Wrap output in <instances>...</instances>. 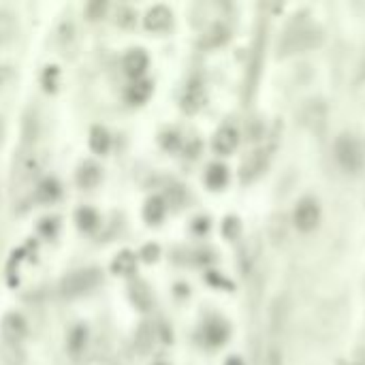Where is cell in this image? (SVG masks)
<instances>
[{"label": "cell", "mask_w": 365, "mask_h": 365, "mask_svg": "<svg viewBox=\"0 0 365 365\" xmlns=\"http://www.w3.org/2000/svg\"><path fill=\"white\" fill-rule=\"evenodd\" d=\"M141 259H143V261H148V263L156 261V259H158V246H154V244L145 246V248L141 250Z\"/></svg>", "instance_id": "836d02e7"}, {"label": "cell", "mask_w": 365, "mask_h": 365, "mask_svg": "<svg viewBox=\"0 0 365 365\" xmlns=\"http://www.w3.org/2000/svg\"><path fill=\"white\" fill-rule=\"evenodd\" d=\"M38 203H51L60 197V184H58L54 178H45L36 184L34 195H32Z\"/></svg>", "instance_id": "2e32d148"}, {"label": "cell", "mask_w": 365, "mask_h": 365, "mask_svg": "<svg viewBox=\"0 0 365 365\" xmlns=\"http://www.w3.org/2000/svg\"><path fill=\"white\" fill-rule=\"evenodd\" d=\"M211 145H214L216 154H222V156H226V154H231V152L237 148V130L233 126H222L214 134V141H211Z\"/></svg>", "instance_id": "4fadbf2b"}, {"label": "cell", "mask_w": 365, "mask_h": 365, "mask_svg": "<svg viewBox=\"0 0 365 365\" xmlns=\"http://www.w3.org/2000/svg\"><path fill=\"white\" fill-rule=\"evenodd\" d=\"M43 86H45L47 92L56 90V86H58V69L56 67H47L45 69V73H43Z\"/></svg>", "instance_id": "1f68e13d"}, {"label": "cell", "mask_w": 365, "mask_h": 365, "mask_svg": "<svg viewBox=\"0 0 365 365\" xmlns=\"http://www.w3.org/2000/svg\"><path fill=\"white\" fill-rule=\"evenodd\" d=\"M363 73H365V64H363Z\"/></svg>", "instance_id": "ab89813d"}, {"label": "cell", "mask_w": 365, "mask_h": 365, "mask_svg": "<svg viewBox=\"0 0 365 365\" xmlns=\"http://www.w3.org/2000/svg\"><path fill=\"white\" fill-rule=\"evenodd\" d=\"M154 340H156V333H154L150 322H141L137 333H134V346H137V351L143 353V355L150 353V349L154 346Z\"/></svg>", "instance_id": "603a6c76"}, {"label": "cell", "mask_w": 365, "mask_h": 365, "mask_svg": "<svg viewBox=\"0 0 365 365\" xmlns=\"http://www.w3.org/2000/svg\"><path fill=\"white\" fill-rule=\"evenodd\" d=\"M13 77H15L13 67H9V64H0V90L7 88V86L13 82Z\"/></svg>", "instance_id": "d6a6232c"}, {"label": "cell", "mask_w": 365, "mask_h": 365, "mask_svg": "<svg viewBox=\"0 0 365 365\" xmlns=\"http://www.w3.org/2000/svg\"><path fill=\"white\" fill-rule=\"evenodd\" d=\"M163 143H165L167 150H173V148L178 145V134H176V132H167L165 139H163Z\"/></svg>", "instance_id": "d590c367"}, {"label": "cell", "mask_w": 365, "mask_h": 365, "mask_svg": "<svg viewBox=\"0 0 365 365\" xmlns=\"http://www.w3.org/2000/svg\"><path fill=\"white\" fill-rule=\"evenodd\" d=\"M286 314H288L286 297H278L272 303V310H269V349H267L269 365H282V333L286 325Z\"/></svg>", "instance_id": "7a4b0ae2"}, {"label": "cell", "mask_w": 365, "mask_h": 365, "mask_svg": "<svg viewBox=\"0 0 365 365\" xmlns=\"http://www.w3.org/2000/svg\"><path fill=\"white\" fill-rule=\"evenodd\" d=\"M148 64H150V58L143 49H130L122 60L124 73L128 77H132V80H139V77L148 71Z\"/></svg>", "instance_id": "30bf717a"}, {"label": "cell", "mask_w": 365, "mask_h": 365, "mask_svg": "<svg viewBox=\"0 0 365 365\" xmlns=\"http://www.w3.org/2000/svg\"><path fill=\"white\" fill-rule=\"evenodd\" d=\"M143 218L148 220V224H158L165 218V201L161 197L148 199L143 207Z\"/></svg>", "instance_id": "44dd1931"}, {"label": "cell", "mask_w": 365, "mask_h": 365, "mask_svg": "<svg viewBox=\"0 0 365 365\" xmlns=\"http://www.w3.org/2000/svg\"><path fill=\"white\" fill-rule=\"evenodd\" d=\"M15 36H17V15L7 7H0V47L9 45Z\"/></svg>", "instance_id": "7c38bea8"}, {"label": "cell", "mask_w": 365, "mask_h": 365, "mask_svg": "<svg viewBox=\"0 0 365 365\" xmlns=\"http://www.w3.org/2000/svg\"><path fill=\"white\" fill-rule=\"evenodd\" d=\"M171 24H173V13L165 5H156V7L148 9V13L143 17V26L150 32H165V30H169Z\"/></svg>", "instance_id": "9c48e42d"}, {"label": "cell", "mask_w": 365, "mask_h": 365, "mask_svg": "<svg viewBox=\"0 0 365 365\" xmlns=\"http://www.w3.org/2000/svg\"><path fill=\"white\" fill-rule=\"evenodd\" d=\"M105 13H107V3H103V0H92V3L86 5V17L90 22H99Z\"/></svg>", "instance_id": "4dcf8cb0"}, {"label": "cell", "mask_w": 365, "mask_h": 365, "mask_svg": "<svg viewBox=\"0 0 365 365\" xmlns=\"http://www.w3.org/2000/svg\"><path fill=\"white\" fill-rule=\"evenodd\" d=\"M237 231H239V222L235 218H228L226 224H224V233L231 235V237H235L237 235Z\"/></svg>", "instance_id": "e575fe53"}, {"label": "cell", "mask_w": 365, "mask_h": 365, "mask_svg": "<svg viewBox=\"0 0 365 365\" xmlns=\"http://www.w3.org/2000/svg\"><path fill=\"white\" fill-rule=\"evenodd\" d=\"M0 355H3V361L7 365H22L26 355L22 351V344H9V342H3L0 344Z\"/></svg>", "instance_id": "cb8c5ba5"}, {"label": "cell", "mask_w": 365, "mask_h": 365, "mask_svg": "<svg viewBox=\"0 0 365 365\" xmlns=\"http://www.w3.org/2000/svg\"><path fill=\"white\" fill-rule=\"evenodd\" d=\"M335 158H338L340 167L346 169L349 173L359 171V167L363 163V154H361L357 139L351 137V134H340L335 141Z\"/></svg>", "instance_id": "5b68a950"}, {"label": "cell", "mask_w": 365, "mask_h": 365, "mask_svg": "<svg viewBox=\"0 0 365 365\" xmlns=\"http://www.w3.org/2000/svg\"><path fill=\"white\" fill-rule=\"evenodd\" d=\"M263 165H265V152L257 150V152H252V154H248V158L244 161V167H242L244 178L257 176V173L263 169Z\"/></svg>", "instance_id": "4316f807"}, {"label": "cell", "mask_w": 365, "mask_h": 365, "mask_svg": "<svg viewBox=\"0 0 365 365\" xmlns=\"http://www.w3.org/2000/svg\"><path fill=\"white\" fill-rule=\"evenodd\" d=\"M38 118L36 113L30 111L24 120V130H22V143H19L13 161V176H11V186H13V199L15 203L24 205L36 188L38 173L43 169L45 156L38 150Z\"/></svg>", "instance_id": "6da1fadb"}, {"label": "cell", "mask_w": 365, "mask_h": 365, "mask_svg": "<svg viewBox=\"0 0 365 365\" xmlns=\"http://www.w3.org/2000/svg\"><path fill=\"white\" fill-rule=\"evenodd\" d=\"M115 24H118L120 28H124V30H128V28H132L134 24H137V13H134V9L122 5L118 11H115Z\"/></svg>", "instance_id": "f1b7e54d"}, {"label": "cell", "mask_w": 365, "mask_h": 365, "mask_svg": "<svg viewBox=\"0 0 365 365\" xmlns=\"http://www.w3.org/2000/svg\"><path fill=\"white\" fill-rule=\"evenodd\" d=\"M75 222H77V226H80L82 231H86V233H92V231L99 228V224H101V216L96 214V211H94L92 207H82V209H77Z\"/></svg>", "instance_id": "ffe728a7"}, {"label": "cell", "mask_w": 365, "mask_h": 365, "mask_svg": "<svg viewBox=\"0 0 365 365\" xmlns=\"http://www.w3.org/2000/svg\"><path fill=\"white\" fill-rule=\"evenodd\" d=\"M101 178H103L101 167L96 165V163H92V161L82 163L80 169H77V176H75L77 184H80L82 188H94V186H99Z\"/></svg>", "instance_id": "5bb4252c"}, {"label": "cell", "mask_w": 365, "mask_h": 365, "mask_svg": "<svg viewBox=\"0 0 365 365\" xmlns=\"http://www.w3.org/2000/svg\"><path fill=\"white\" fill-rule=\"evenodd\" d=\"M228 38V30L222 24H214L205 34H203V45L205 47H218Z\"/></svg>", "instance_id": "484cf974"}, {"label": "cell", "mask_w": 365, "mask_h": 365, "mask_svg": "<svg viewBox=\"0 0 365 365\" xmlns=\"http://www.w3.org/2000/svg\"><path fill=\"white\" fill-rule=\"evenodd\" d=\"M90 365H107V363H103V361H96V363H90Z\"/></svg>", "instance_id": "f35d334b"}, {"label": "cell", "mask_w": 365, "mask_h": 365, "mask_svg": "<svg viewBox=\"0 0 365 365\" xmlns=\"http://www.w3.org/2000/svg\"><path fill=\"white\" fill-rule=\"evenodd\" d=\"M111 145V137H109V132L107 128L103 126H92L90 130V150L96 152V154H105Z\"/></svg>", "instance_id": "7402d4cb"}, {"label": "cell", "mask_w": 365, "mask_h": 365, "mask_svg": "<svg viewBox=\"0 0 365 365\" xmlns=\"http://www.w3.org/2000/svg\"><path fill=\"white\" fill-rule=\"evenodd\" d=\"M320 220V207L314 199H303L295 209V224L303 233H310Z\"/></svg>", "instance_id": "52a82bcc"}, {"label": "cell", "mask_w": 365, "mask_h": 365, "mask_svg": "<svg viewBox=\"0 0 365 365\" xmlns=\"http://www.w3.org/2000/svg\"><path fill=\"white\" fill-rule=\"evenodd\" d=\"M77 43H80V32H77L75 22L73 19H64V22L56 30L58 49H60V54H64V56H73L75 49H77Z\"/></svg>", "instance_id": "ba28073f"}, {"label": "cell", "mask_w": 365, "mask_h": 365, "mask_svg": "<svg viewBox=\"0 0 365 365\" xmlns=\"http://www.w3.org/2000/svg\"><path fill=\"white\" fill-rule=\"evenodd\" d=\"M327 118V107L322 101H307L301 107V122L310 128H320Z\"/></svg>", "instance_id": "8fae6325"}, {"label": "cell", "mask_w": 365, "mask_h": 365, "mask_svg": "<svg viewBox=\"0 0 365 365\" xmlns=\"http://www.w3.org/2000/svg\"><path fill=\"white\" fill-rule=\"evenodd\" d=\"M88 344V327L86 325H75L67 335V349L73 355H82Z\"/></svg>", "instance_id": "e0dca14e"}, {"label": "cell", "mask_w": 365, "mask_h": 365, "mask_svg": "<svg viewBox=\"0 0 365 365\" xmlns=\"http://www.w3.org/2000/svg\"><path fill=\"white\" fill-rule=\"evenodd\" d=\"M226 365H244V361H242L239 357H231V359L226 361Z\"/></svg>", "instance_id": "74e56055"}, {"label": "cell", "mask_w": 365, "mask_h": 365, "mask_svg": "<svg viewBox=\"0 0 365 365\" xmlns=\"http://www.w3.org/2000/svg\"><path fill=\"white\" fill-rule=\"evenodd\" d=\"M226 180H228V173H226V167H222V165H211L205 173V182L209 188L218 190L226 184Z\"/></svg>", "instance_id": "83f0119b"}, {"label": "cell", "mask_w": 365, "mask_h": 365, "mask_svg": "<svg viewBox=\"0 0 365 365\" xmlns=\"http://www.w3.org/2000/svg\"><path fill=\"white\" fill-rule=\"evenodd\" d=\"M322 41V34L318 28L314 26H307L305 22L301 24H293L288 26V30L284 32V36L280 38V54L288 56V54H295V51H305V49H312Z\"/></svg>", "instance_id": "3957f363"}, {"label": "cell", "mask_w": 365, "mask_h": 365, "mask_svg": "<svg viewBox=\"0 0 365 365\" xmlns=\"http://www.w3.org/2000/svg\"><path fill=\"white\" fill-rule=\"evenodd\" d=\"M0 335H3V342L22 344L24 338L28 335V320L19 312L5 314L3 322H0Z\"/></svg>", "instance_id": "8992f818"}, {"label": "cell", "mask_w": 365, "mask_h": 365, "mask_svg": "<svg viewBox=\"0 0 365 365\" xmlns=\"http://www.w3.org/2000/svg\"><path fill=\"white\" fill-rule=\"evenodd\" d=\"M150 96H152V82H148V80H137L132 86H128V90H126V99L132 105L145 103Z\"/></svg>", "instance_id": "d6986e66"}, {"label": "cell", "mask_w": 365, "mask_h": 365, "mask_svg": "<svg viewBox=\"0 0 365 365\" xmlns=\"http://www.w3.org/2000/svg\"><path fill=\"white\" fill-rule=\"evenodd\" d=\"M130 299L139 310H148V307L152 305V293L148 291V286L143 282H137L130 286Z\"/></svg>", "instance_id": "d4e9b609"}, {"label": "cell", "mask_w": 365, "mask_h": 365, "mask_svg": "<svg viewBox=\"0 0 365 365\" xmlns=\"http://www.w3.org/2000/svg\"><path fill=\"white\" fill-rule=\"evenodd\" d=\"M226 327L222 322H209L207 329H205V335L211 344H222L226 340Z\"/></svg>", "instance_id": "f546056e"}, {"label": "cell", "mask_w": 365, "mask_h": 365, "mask_svg": "<svg viewBox=\"0 0 365 365\" xmlns=\"http://www.w3.org/2000/svg\"><path fill=\"white\" fill-rule=\"evenodd\" d=\"M203 101H205V92H203V88H201V84H199V82L188 84L186 90H184V96H182V107H184V111H188V113L199 111L201 105H203Z\"/></svg>", "instance_id": "9a60e30c"}, {"label": "cell", "mask_w": 365, "mask_h": 365, "mask_svg": "<svg viewBox=\"0 0 365 365\" xmlns=\"http://www.w3.org/2000/svg\"><path fill=\"white\" fill-rule=\"evenodd\" d=\"M5 134H7V122H5V118H3V115H0V143H3Z\"/></svg>", "instance_id": "8d00e7d4"}, {"label": "cell", "mask_w": 365, "mask_h": 365, "mask_svg": "<svg viewBox=\"0 0 365 365\" xmlns=\"http://www.w3.org/2000/svg\"><path fill=\"white\" fill-rule=\"evenodd\" d=\"M101 282V276L96 269H75V272L67 274L60 282V293L69 299H75V297H82L86 295L88 291Z\"/></svg>", "instance_id": "277c9868"}, {"label": "cell", "mask_w": 365, "mask_h": 365, "mask_svg": "<svg viewBox=\"0 0 365 365\" xmlns=\"http://www.w3.org/2000/svg\"><path fill=\"white\" fill-rule=\"evenodd\" d=\"M137 267V257H134L130 250H122V252L113 259L111 263V272L115 276H130Z\"/></svg>", "instance_id": "ac0fdd59"}]
</instances>
